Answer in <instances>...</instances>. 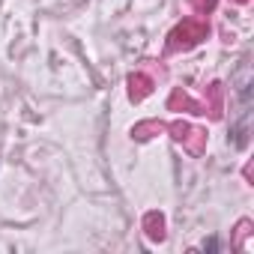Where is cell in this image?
I'll return each instance as SVG.
<instances>
[{
  "label": "cell",
  "instance_id": "1",
  "mask_svg": "<svg viewBox=\"0 0 254 254\" xmlns=\"http://www.w3.org/2000/svg\"><path fill=\"white\" fill-rule=\"evenodd\" d=\"M203 36H206V24L186 18V21L171 33V51H177V48H191V45H197Z\"/></svg>",
  "mask_w": 254,
  "mask_h": 254
},
{
  "label": "cell",
  "instance_id": "2",
  "mask_svg": "<svg viewBox=\"0 0 254 254\" xmlns=\"http://www.w3.org/2000/svg\"><path fill=\"white\" fill-rule=\"evenodd\" d=\"M129 87H132V90H129L132 102H138V99H144V96L150 93V81H147V78H135V75H132V78H129Z\"/></svg>",
  "mask_w": 254,
  "mask_h": 254
},
{
  "label": "cell",
  "instance_id": "3",
  "mask_svg": "<svg viewBox=\"0 0 254 254\" xmlns=\"http://www.w3.org/2000/svg\"><path fill=\"white\" fill-rule=\"evenodd\" d=\"M194 6H197V9H212L215 0H194Z\"/></svg>",
  "mask_w": 254,
  "mask_h": 254
},
{
  "label": "cell",
  "instance_id": "4",
  "mask_svg": "<svg viewBox=\"0 0 254 254\" xmlns=\"http://www.w3.org/2000/svg\"><path fill=\"white\" fill-rule=\"evenodd\" d=\"M215 248H218V242H215V239H206V242H203V251H215Z\"/></svg>",
  "mask_w": 254,
  "mask_h": 254
}]
</instances>
